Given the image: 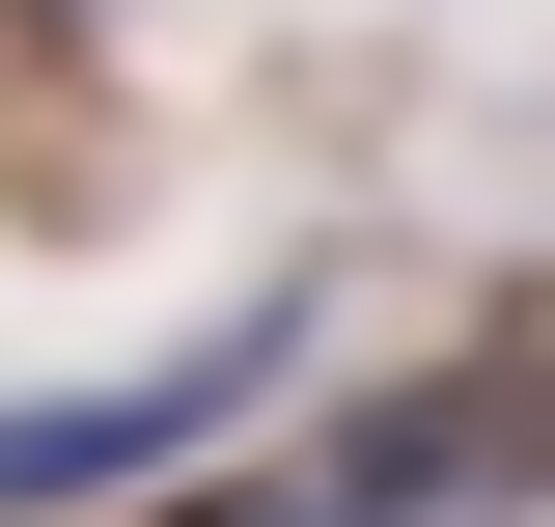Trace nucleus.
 I'll use <instances>...</instances> for the list:
<instances>
[{"label": "nucleus", "mask_w": 555, "mask_h": 527, "mask_svg": "<svg viewBox=\"0 0 555 527\" xmlns=\"http://www.w3.org/2000/svg\"><path fill=\"white\" fill-rule=\"evenodd\" d=\"M278 361H306V278H278V306H222L195 361H139V389H56V416H0V527H56V500H139V472H195L222 416L278 389Z\"/></svg>", "instance_id": "1"}, {"label": "nucleus", "mask_w": 555, "mask_h": 527, "mask_svg": "<svg viewBox=\"0 0 555 527\" xmlns=\"http://www.w3.org/2000/svg\"><path fill=\"white\" fill-rule=\"evenodd\" d=\"M222 527H416V445H389V472H334V500H222Z\"/></svg>", "instance_id": "2"}]
</instances>
